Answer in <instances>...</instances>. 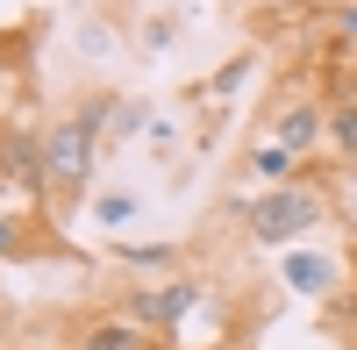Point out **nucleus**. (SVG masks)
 Listing matches in <instances>:
<instances>
[{"label":"nucleus","instance_id":"nucleus-1","mask_svg":"<svg viewBox=\"0 0 357 350\" xmlns=\"http://www.w3.org/2000/svg\"><path fill=\"white\" fill-rule=\"evenodd\" d=\"M107 114H114V93H72L43 122V172H50V215L57 222H72L93 200L100 158H107Z\"/></svg>","mask_w":357,"mask_h":350},{"label":"nucleus","instance_id":"nucleus-2","mask_svg":"<svg viewBox=\"0 0 357 350\" xmlns=\"http://www.w3.org/2000/svg\"><path fill=\"white\" fill-rule=\"evenodd\" d=\"M329 222H336L329 186H307V179L257 186V193L243 200V229H250V243H257V250H293V243L321 236Z\"/></svg>","mask_w":357,"mask_h":350},{"label":"nucleus","instance_id":"nucleus-3","mask_svg":"<svg viewBox=\"0 0 357 350\" xmlns=\"http://www.w3.org/2000/svg\"><path fill=\"white\" fill-rule=\"evenodd\" d=\"M207 300V286L193 272H158V279H143V286H122V314H136L151 336H178V322Z\"/></svg>","mask_w":357,"mask_h":350},{"label":"nucleus","instance_id":"nucleus-4","mask_svg":"<svg viewBox=\"0 0 357 350\" xmlns=\"http://www.w3.org/2000/svg\"><path fill=\"white\" fill-rule=\"evenodd\" d=\"M264 136H279L293 158H314L329 143V93H286L264 122Z\"/></svg>","mask_w":357,"mask_h":350},{"label":"nucleus","instance_id":"nucleus-5","mask_svg":"<svg viewBox=\"0 0 357 350\" xmlns=\"http://www.w3.org/2000/svg\"><path fill=\"white\" fill-rule=\"evenodd\" d=\"M279 279L293 286V294H321V300H336L343 286H350V279H343V265H336L329 250H301V243L286 250V265H279Z\"/></svg>","mask_w":357,"mask_h":350},{"label":"nucleus","instance_id":"nucleus-6","mask_svg":"<svg viewBox=\"0 0 357 350\" xmlns=\"http://www.w3.org/2000/svg\"><path fill=\"white\" fill-rule=\"evenodd\" d=\"M293 172H301V158H293L279 136L257 129V143L243 151V179H250V186H279V179H293Z\"/></svg>","mask_w":357,"mask_h":350},{"label":"nucleus","instance_id":"nucleus-7","mask_svg":"<svg viewBox=\"0 0 357 350\" xmlns=\"http://www.w3.org/2000/svg\"><path fill=\"white\" fill-rule=\"evenodd\" d=\"M79 350H158V343H151V329H143L136 314H107V322L79 329Z\"/></svg>","mask_w":357,"mask_h":350},{"label":"nucleus","instance_id":"nucleus-8","mask_svg":"<svg viewBox=\"0 0 357 350\" xmlns=\"http://www.w3.org/2000/svg\"><path fill=\"white\" fill-rule=\"evenodd\" d=\"M314 29H321V43L336 50V65H343V57H357V0H336V8H314Z\"/></svg>","mask_w":357,"mask_h":350},{"label":"nucleus","instance_id":"nucleus-9","mask_svg":"<svg viewBox=\"0 0 357 350\" xmlns=\"http://www.w3.org/2000/svg\"><path fill=\"white\" fill-rule=\"evenodd\" d=\"M329 151H336V165L357 172V100H343V93H329Z\"/></svg>","mask_w":357,"mask_h":350},{"label":"nucleus","instance_id":"nucleus-10","mask_svg":"<svg viewBox=\"0 0 357 350\" xmlns=\"http://www.w3.org/2000/svg\"><path fill=\"white\" fill-rule=\"evenodd\" d=\"M114 265H129V272H172L178 243H114Z\"/></svg>","mask_w":357,"mask_h":350},{"label":"nucleus","instance_id":"nucleus-11","mask_svg":"<svg viewBox=\"0 0 357 350\" xmlns=\"http://www.w3.org/2000/svg\"><path fill=\"white\" fill-rule=\"evenodd\" d=\"M136 129H158V122H151V100H122V93H114V114H107V151H114V143H129Z\"/></svg>","mask_w":357,"mask_h":350},{"label":"nucleus","instance_id":"nucleus-12","mask_svg":"<svg viewBox=\"0 0 357 350\" xmlns=\"http://www.w3.org/2000/svg\"><path fill=\"white\" fill-rule=\"evenodd\" d=\"M29 36H43V22H22V29H0V79H8V72H29V57H8V50H22ZM0 114H22V107H0Z\"/></svg>","mask_w":357,"mask_h":350},{"label":"nucleus","instance_id":"nucleus-13","mask_svg":"<svg viewBox=\"0 0 357 350\" xmlns=\"http://www.w3.org/2000/svg\"><path fill=\"white\" fill-rule=\"evenodd\" d=\"M257 65H264V57H257V50H236V57H229V65H222L215 79H207V93H215V100H229V93H236V86H243V79H250Z\"/></svg>","mask_w":357,"mask_h":350},{"label":"nucleus","instance_id":"nucleus-14","mask_svg":"<svg viewBox=\"0 0 357 350\" xmlns=\"http://www.w3.org/2000/svg\"><path fill=\"white\" fill-rule=\"evenodd\" d=\"M136 208H143V200H136V193H122V186H114V193H93V229H122Z\"/></svg>","mask_w":357,"mask_h":350},{"label":"nucleus","instance_id":"nucleus-15","mask_svg":"<svg viewBox=\"0 0 357 350\" xmlns=\"http://www.w3.org/2000/svg\"><path fill=\"white\" fill-rule=\"evenodd\" d=\"M193 350H243V343H193Z\"/></svg>","mask_w":357,"mask_h":350},{"label":"nucleus","instance_id":"nucleus-16","mask_svg":"<svg viewBox=\"0 0 357 350\" xmlns=\"http://www.w3.org/2000/svg\"><path fill=\"white\" fill-rule=\"evenodd\" d=\"M307 8H336V0H307Z\"/></svg>","mask_w":357,"mask_h":350}]
</instances>
